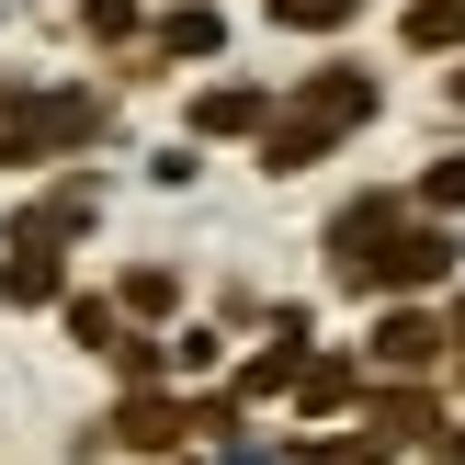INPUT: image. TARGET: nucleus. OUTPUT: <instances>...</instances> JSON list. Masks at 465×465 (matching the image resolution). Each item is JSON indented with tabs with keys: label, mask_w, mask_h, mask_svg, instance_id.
Masks as SVG:
<instances>
[{
	"label": "nucleus",
	"mask_w": 465,
	"mask_h": 465,
	"mask_svg": "<svg viewBox=\"0 0 465 465\" xmlns=\"http://www.w3.org/2000/svg\"><path fill=\"white\" fill-rule=\"evenodd\" d=\"M318 262H330V284L341 295H431V284H454V262H465V239H454V216H431V204H409V193H352L330 227H318Z\"/></svg>",
	"instance_id": "nucleus-1"
},
{
	"label": "nucleus",
	"mask_w": 465,
	"mask_h": 465,
	"mask_svg": "<svg viewBox=\"0 0 465 465\" xmlns=\"http://www.w3.org/2000/svg\"><path fill=\"white\" fill-rule=\"evenodd\" d=\"M375 114H386V80L352 68V57H330V68H307L295 91H272V125L250 136V171L295 182V171H318V159H341Z\"/></svg>",
	"instance_id": "nucleus-2"
},
{
	"label": "nucleus",
	"mask_w": 465,
	"mask_h": 465,
	"mask_svg": "<svg viewBox=\"0 0 465 465\" xmlns=\"http://www.w3.org/2000/svg\"><path fill=\"white\" fill-rule=\"evenodd\" d=\"M114 136L103 80H12L0 68V171H45V159H91Z\"/></svg>",
	"instance_id": "nucleus-3"
},
{
	"label": "nucleus",
	"mask_w": 465,
	"mask_h": 465,
	"mask_svg": "<svg viewBox=\"0 0 465 465\" xmlns=\"http://www.w3.org/2000/svg\"><path fill=\"white\" fill-rule=\"evenodd\" d=\"M204 431V398H171V386H125V398L103 409V420H91V454H182Z\"/></svg>",
	"instance_id": "nucleus-4"
},
{
	"label": "nucleus",
	"mask_w": 465,
	"mask_h": 465,
	"mask_svg": "<svg viewBox=\"0 0 465 465\" xmlns=\"http://www.w3.org/2000/svg\"><path fill=\"white\" fill-rule=\"evenodd\" d=\"M363 375H443V307L386 295V307H375V341H363Z\"/></svg>",
	"instance_id": "nucleus-5"
},
{
	"label": "nucleus",
	"mask_w": 465,
	"mask_h": 465,
	"mask_svg": "<svg viewBox=\"0 0 465 465\" xmlns=\"http://www.w3.org/2000/svg\"><path fill=\"white\" fill-rule=\"evenodd\" d=\"M216 45H227V12H216V0H159L136 68H193V57H216Z\"/></svg>",
	"instance_id": "nucleus-6"
},
{
	"label": "nucleus",
	"mask_w": 465,
	"mask_h": 465,
	"mask_svg": "<svg viewBox=\"0 0 465 465\" xmlns=\"http://www.w3.org/2000/svg\"><path fill=\"white\" fill-rule=\"evenodd\" d=\"M57 295H68V239L0 227V307H57Z\"/></svg>",
	"instance_id": "nucleus-7"
},
{
	"label": "nucleus",
	"mask_w": 465,
	"mask_h": 465,
	"mask_svg": "<svg viewBox=\"0 0 465 465\" xmlns=\"http://www.w3.org/2000/svg\"><path fill=\"white\" fill-rule=\"evenodd\" d=\"M91 216H103V171H68V182H45V193L35 204H23V239H68V250H80L91 239Z\"/></svg>",
	"instance_id": "nucleus-8"
},
{
	"label": "nucleus",
	"mask_w": 465,
	"mask_h": 465,
	"mask_svg": "<svg viewBox=\"0 0 465 465\" xmlns=\"http://www.w3.org/2000/svg\"><path fill=\"white\" fill-rule=\"evenodd\" d=\"M262 125H272V91H262V80H204V91H193V136H204V148H227V136L250 148Z\"/></svg>",
	"instance_id": "nucleus-9"
},
{
	"label": "nucleus",
	"mask_w": 465,
	"mask_h": 465,
	"mask_svg": "<svg viewBox=\"0 0 465 465\" xmlns=\"http://www.w3.org/2000/svg\"><path fill=\"white\" fill-rule=\"evenodd\" d=\"M398 45L409 57H465V0H398Z\"/></svg>",
	"instance_id": "nucleus-10"
},
{
	"label": "nucleus",
	"mask_w": 465,
	"mask_h": 465,
	"mask_svg": "<svg viewBox=\"0 0 465 465\" xmlns=\"http://www.w3.org/2000/svg\"><path fill=\"white\" fill-rule=\"evenodd\" d=\"M352 398H363V363L307 352V375H295V409H307V420H330V409H352Z\"/></svg>",
	"instance_id": "nucleus-11"
},
{
	"label": "nucleus",
	"mask_w": 465,
	"mask_h": 465,
	"mask_svg": "<svg viewBox=\"0 0 465 465\" xmlns=\"http://www.w3.org/2000/svg\"><path fill=\"white\" fill-rule=\"evenodd\" d=\"M272 23H284V35H352L363 12H375V0H262Z\"/></svg>",
	"instance_id": "nucleus-12"
},
{
	"label": "nucleus",
	"mask_w": 465,
	"mask_h": 465,
	"mask_svg": "<svg viewBox=\"0 0 465 465\" xmlns=\"http://www.w3.org/2000/svg\"><path fill=\"white\" fill-rule=\"evenodd\" d=\"M57 318H68L80 352H114V341H125V307H114V295H57Z\"/></svg>",
	"instance_id": "nucleus-13"
},
{
	"label": "nucleus",
	"mask_w": 465,
	"mask_h": 465,
	"mask_svg": "<svg viewBox=\"0 0 465 465\" xmlns=\"http://www.w3.org/2000/svg\"><path fill=\"white\" fill-rule=\"evenodd\" d=\"M80 35L114 57V45H136V35H148V0H80Z\"/></svg>",
	"instance_id": "nucleus-14"
},
{
	"label": "nucleus",
	"mask_w": 465,
	"mask_h": 465,
	"mask_svg": "<svg viewBox=\"0 0 465 465\" xmlns=\"http://www.w3.org/2000/svg\"><path fill=\"white\" fill-rule=\"evenodd\" d=\"M114 307H125V318H171V307H182V272H159V262H136L125 284H114Z\"/></svg>",
	"instance_id": "nucleus-15"
},
{
	"label": "nucleus",
	"mask_w": 465,
	"mask_h": 465,
	"mask_svg": "<svg viewBox=\"0 0 465 465\" xmlns=\"http://www.w3.org/2000/svg\"><path fill=\"white\" fill-rule=\"evenodd\" d=\"M409 204H431V216H465V148H443L420 182H409Z\"/></svg>",
	"instance_id": "nucleus-16"
},
{
	"label": "nucleus",
	"mask_w": 465,
	"mask_h": 465,
	"mask_svg": "<svg viewBox=\"0 0 465 465\" xmlns=\"http://www.w3.org/2000/svg\"><path fill=\"white\" fill-rule=\"evenodd\" d=\"M443 375L465 386V295H454V307H443Z\"/></svg>",
	"instance_id": "nucleus-17"
},
{
	"label": "nucleus",
	"mask_w": 465,
	"mask_h": 465,
	"mask_svg": "<svg viewBox=\"0 0 465 465\" xmlns=\"http://www.w3.org/2000/svg\"><path fill=\"white\" fill-rule=\"evenodd\" d=\"M431 454H443V465H465V420H454V431H431Z\"/></svg>",
	"instance_id": "nucleus-18"
},
{
	"label": "nucleus",
	"mask_w": 465,
	"mask_h": 465,
	"mask_svg": "<svg viewBox=\"0 0 465 465\" xmlns=\"http://www.w3.org/2000/svg\"><path fill=\"white\" fill-rule=\"evenodd\" d=\"M443 103H454V114H465V57H454V80H443Z\"/></svg>",
	"instance_id": "nucleus-19"
},
{
	"label": "nucleus",
	"mask_w": 465,
	"mask_h": 465,
	"mask_svg": "<svg viewBox=\"0 0 465 465\" xmlns=\"http://www.w3.org/2000/svg\"><path fill=\"white\" fill-rule=\"evenodd\" d=\"M148 12H159V0H148Z\"/></svg>",
	"instance_id": "nucleus-20"
}]
</instances>
